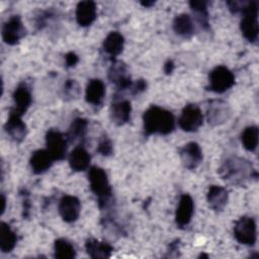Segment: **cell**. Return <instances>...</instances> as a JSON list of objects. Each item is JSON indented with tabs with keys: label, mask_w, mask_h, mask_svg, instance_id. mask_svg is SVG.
Listing matches in <instances>:
<instances>
[{
	"label": "cell",
	"mask_w": 259,
	"mask_h": 259,
	"mask_svg": "<svg viewBox=\"0 0 259 259\" xmlns=\"http://www.w3.org/2000/svg\"><path fill=\"white\" fill-rule=\"evenodd\" d=\"M219 174L223 180L234 184L243 186L249 180L257 179V171L252 164L241 157H231L227 159L219 169Z\"/></svg>",
	"instance_id": "obj_1"
},
{
	"label": "cell",
	"mask_w": 259,
	"mask_h": 259,
	"mask_svg": "<svg viewBox=\"0 0 259 259\" xmlns=\"http://www.w3.org/2000/svg\"><path fill=\"white\" fill-rule=\"evenodd\" d=\"M144 132L146 136L171 134L175 128L173 113L157 105H151L143 114Z\"/></svg>",
	"instance_id": "obj_2"
},
{
	"label": "cell",
	"mask_w": 259,
	"mask_h": 259,
	"mask_svg": "<svg viewBox=\"0 0 259 259\" xmlns=\"http://www.w3.org/2000/svg\"><path fill=\"white\" fill-rule=\"evenodd\" d=\"M88 181L91 191L97 198L99 208L103 209L107 207L112 196V189L105 170L98 166L90 167Z\"/></svg>",
	"instance_id": "obj_3"
},
{
	"label": "cell",
	"mask_w": 259,
	"mask_h": 259,
	"mask_svg": "<svg viewBox=\"0 0 259 259\" xmlns=\"http://www.w3.org/2000/svg\"><path fill=\"white\" fill-rule=\"evenodd\" d=\"M258 1H250L247 9L242 13L240 29L243 36L250 42H255L258 38Z\"/></svg>",
	"instance_id": "obj_4"
},
{
	"label": "cell",
	"mask_w": 259,
	"mask_h": 259,
	"mask_svg": "<svg viewBox=\"0 0 259 259\" xmlns=\"http://www.w3.org/2000/svg\"><path fill=\"white\" fill-rule=\"evenodd\" d=\"M234 85L235 76L226 66H217L209 72L207 90L215 93H224Z\"/></svg>",
	"instance_id": "obj_5"
},
{
	"label": "cell",
	"mask_w": 259,
	"mask_h": 259,
	"mask_svg": "<svg viewBox=\"0 0 259 259\" xmlns=\"http://www.w3.org/2000/svg\"><path fill=\"white\" fill-rule=\"evenodd\" d=\"M233 233L235 239L239 243L247 246H253L256 243L257 239L255 220L247 215L241 217L235 223Z\"/></svg>",
	"instance_id": "obj_6"
},
{
	"label": "cell",
	"mask_w": 259,
	"mask_h": 259,
	"mask_svg": "<svg viewBox=\"0 0 259 259\" xmlns=\"http://www.w3.org/2000/svg\"><path fill=\"white\" fill-rule=\"evenodd\" d=\"M67 137L60 131L51 128L46 134L47 151L52 155L55 161H62L67 154Z\"/></svg>",
	"instance_id": "obj_7"
},
{
	"label": "cell",
	"mask_w": 259,
	"mask_h": 259,
	"mask_svg": "<svg viewBox=\"0 0 259 259\" xmlns=\"http://www.w3.org/2000/svg\"><path fill=\"white\" fill-rule=\"evenodd\" d=\"M203 122V114L196 104H187L181 111L178 124L184 132H196Z\"/></svg>",
	"instance_id": "obj_8"
},
{
	"label": "cell",
	"mask_w": 259,
	"mask_h": 259,
	"mask_svg": "<svg viewBox=\"0 0 259 259\" xmlns=\"http://www.w3.org/2000/svg\"><path fill=\"white\" fill-rule=\"evenodd\" d=\"M108 79L115 85L118 92L131 90L133 86L132 78L127 72L126 66L119 61H114L108 69Z\"/></svg>",
	"instance_id": "obj_9"
},
{
	"label": "cell",
	"mask_w": 259,
	"mask_h": 259,
	"mask_svg": "<svg viewBox=\"0 0 259 259\" xmlns=\"http://www.w3.org/2000/svg\"><path fill=\"white\" fill-rule=\"evenodd\" d=\"M25 34V28L19 15H12L2 27V38L5 44L14 46Z\"/></svg>",
	"instance_id": "obj_10"
},
{
	"label": "cell",
	"mask_w": 259,
	"mask_h": 259,
	"mask_svg": "<svg viewBox=\"0 0 259 259\" xmlns=\"http://www.w3.org/2000/svg\"><path fill=\"white\" fill-rule=\"evenodd\" d=\"M179 157L183 166L188 170L196 169L203 158L200 146L195 142L187 143L182 148H180Z\"/></svg>",
	"instance_id": "obj_11"
},
{
	"label": "cell",
	"mask_w": 259,
	"mask_h": 259,
	"mask_svg": "<svg viewBox=\"0 0 259 259\" xmlns=\"http://www.w3.org/2000/svg\"><path fill=\"white\" fill-rule=\"evenodd\" d=\"M194 212V202L192 197L188 193H184L180 196L176 212L175 224L179 229H183L189 225Z\"/></svg>",
	"instance_id": "obj_12"
},
{
	"label": "cell",
	"mask_w": 259,
	"mask_h": 259,
	"mask_svg": "<svg viewBox=\"0 0 259 259\" xmlns=\"http://www.w3.org/2000/svg\"><path fill=\"white\" fill-rule=\"evenodd\" d=\"M81 211V203L78 197L64 195L59 202V212L66 223H74L78 220Z\"/></svg>",
	"instance_id": "obj_13"
},
{
	"label": "cell",
	"mask_w": 259,
	"mask_h": 259,
	"mask_svg": "<svg viewBox=\"0 0 259 259\" xmlns=\"http://www.w3.org/2000/svg\"><path fill=\"white\" fill-rule=\"evenodd\" d=\"M132 104L126 99H120L114 96L110 105L109 115L111 121L116 125H123L131 119Z\"/></svg>",
	"instance_id": "obj_14"
},
{
	"label": "cell",
	"mask_w": 259,
	"mask_h": 259,
	"mask_svg": "<svg viewBox=\"0 0 259 259\" xmlns=\"http://www.w3.org/2000/svg\"><path fill=\"white\" fill-rule=\"evenodd\" d=\"M22 115L10 110L9 116L4 124L6 134L16 143H21L27 134V127L21 118Z\"/></svg>",
	"instance_id": "obj_15"
},
{
	"label": "cell",
	"mask_w": 259,
	"mask_h": 259,
	"mask_svg": "<svg viewBox=\"0 0 259 259\" xmlns=\"http://www.w3.org/2000/svg\"><path fill=\"white\" fill-rule=\"evenodd\" d=\"M13 107L12 111L23 115L32 102V95L29 87L25 83H20L13 92Z\"/></svg>",
	"instance_id": "obj_16"
},
{
	"label": "cell",
	"mask_w": 259,
	"mask_h": 259,
	"mask_svg": "<svg viewBox=\"0 0 259 259\" xmlns=\"http://www.w3.org/2000/svg\"><path fill=\"white\" fill-rule=\"evenodd\" d=\"M97 16L96 4L93 1H81L76 7V20L80 26H89Z\"/></svg>",
	"instance_id": "obj_17"
},
{
	"label": "cell",
	"mask_w": 259,
	"mask_h": 259,
	"mask_svg": "<svg viewBox=\"0 0 259 259\" xmlns=\"http://www.w3.org/2000/svg\"><path fill=\"white\" fill-rule=\"evenodd\" d=\"M231 109L229 105L221 100H214L209 103L207 108V119L211 124H221L229 119Z\"/></svg>",
	"instance_id": "obj_18"
},
{
	"label": "cell",
	"mask_w": 259,
	"mask_h": 259,
	"mask_svg": "<svg viewBox=\"0 0 259 259\" xmlns=\"http://www.w3.org/2000/svg\"><path fill=\"white\" fill-rule=\"evenodd\" d=\"M206 199L209 207L212 210L217 212L222 211L228 203V199H229L228 190L223 186L211 185L208 188Z\"/></svg>",
	"instance_id": "obj_19"
},
{
	"label": "cell",
	"mask_w": 259,
	"mask_h": 259,
	"mask_svg": "<svg viewBox=\"0 0 259 259\" xmlns=\"http://www.w3.org/2000/svg\"><path fill=\"white\" fill-rule=\"evenodd\" d=\"M54 161V158L47 151V149L36 150L30 157L29 165L34 174H41L52 167Z\"/></svg>",
	"instance_id": "obj_20"
},
{
	"label": "cell",
	"mask_w": 259,
	"mask_h": 259,
	"mask_svg": "<svg viewBox=\"0 0 259 259\" xmlns=\"http://www.w3.org/2000/svg\"><path fill=\"white\" fill-rule=\"evenodd\" d=\"M105 95V86L104 83L100 79H91L89 80L86 91H85V99L87 103L98 106L102 103Z\"/></svg>",
	"instance_id": "obj_21"
},
{
	"label": "cell",
	"mask_w": 259,
	"mask_h": 259,
	"mask_svg": "<svg viewBox=\"0 0 259 259\" xmlns=\"http://www.w3.org/2000/svg\"><path fill=\"white\" fill-rule=\"evenodd\" d=\"M85 250L89 257L93 259L108 258L113 252V247L106 242H101L96 239L90 238L86 240Z\"/></svg>",
	"instance_id": "obj_22"
},
{
	"label": "cell",
	"mask_w": 259,
	"mask_h": 259,
	"mask_svg": "<svg viewBox=\"0 0 259 259\" xmlns=\"http://www.w3.org/2000/svg\"><path fill=\"white\" fill-rule=\"evenodd\" d=\"M90 154L82 146H77L69 155V165L75 172L86 170L90 165Z\"/></svg>",
	"instance_id": "obj_23"
},
{
	"label": "cell",
	"mask_w": 259,
	"mask_h": 259,
	"mask_svg": "<svg viewBox=\"0 0 259 259\" xmlns=\"http://www.w3.org/2000/svg\"><path fill=\"white\" fill-rule=\"evenodd\" d=\"M124 46V38L121 33L118 31H110L106 37L103 40L102 48L104 52L114 59L117 57L119 54H121Z\"/></svg>",
	"instance_id": "obj_24"
},
{
	"label": "cell",
	"mask_w": 259,
	"mask_h": 259,
	"mask_svg": "<svg viewBox=\"0 0 259 259\" xmlns=\"http://www.w3.org/2000/svg\"><path fill=\"white\" fill-rule=\"evenodd\" d=\"M87 127H88L87 119L83 117L75 118L72 121L69 127V131L66 135L67 140L71 143H79L82 146L87 134Z\"/></svg>",
	"instance_id": "obj_25"
},
{
	"label": "cell",
	"mask_w": 259,
	"mask_h": 259,
	"mask_svg": "<svg viewBox=\"0 0 259 259\" xmlns=\"http://www.w3.org/2000/svg\"><path fill=\"white\" fill-rule=\"evenodd\" d=\"M173 30L176 34L189 38L194 33V24L188 14L181 13L175 16L173 20Z\"/></svg>",
	"instance_id": "obj_26"
},
{
	"label": "cell",
	"mask_w": 259,
	"mask_h": 259,
	"mask_svg": "<svg viewBox=\"0 0 259 259\" xmlns=\"http://www.w3.org/2000/svg\"><path fill=\"white\" fill-rule=\"evenodd\" d=\"M17 243V235L9 225L2 222L0 224V249L3 253L11 252Z\"/></svg>",
	"instance_id": "obj_27"
},
{
	"label": "cell",
	"mask_w": 259,
	"mask_h": 259,
	"mask_svg": "<svg viewBox=\"0 0 259 259\" xmlns=\"http://www.w3.org/2000/svg\"><path fill=\"white\" fill-rule=\"evenodd\" d=\"M189 6L193 11L196 20L201 25L202 28L208 29L209 28V16L207 10V2L206 1H190Z\"/></svg>",
	"instance_id": "obj_28"
},
{
	"label": "cell",
	"mask_w": 259,
	"mask_h": 259,
	"mask_svg": "<svg viewBox=\"0 0 259 259\" xmlns=\"http://www.w3.org/2000/svg\"><path fill=\"white\" fill-rule=\"evenodd\" d=\"M54 256L58 259H73L76 257V250L68 240L57 239L54 244Z\"/></svg>",
	"instance_id": "obj_29"
},
{
	"label": "cell",
	"mask_w": 259,
	"mask_h": 259,
	"mask_svg": "<svg viewBox=\"0 0 259 259\" xmlns=\"http://www.w3.org/2000/svg\"><path fill=\"white\" fill-rule=\"evenodd\" d=\"M258 137L259 130L257 125H250L246 127L241 136L243 147L249 152H254L258 146Z\"/></svg>",
	"instance_id": "obj_30"
},
{
	"label": "cell",
	"mask_w": 259,
	"mask_h": 259,
	"mask_svg": "<svg viewBox=\"0 0 259 259\" xmlns=\"http://www.w3.org/2000/svg\"><path fill=\"white\" fill-rule=\"evenodd\" d=\"M63 92L67 100H73V99H77L80 96L81 89L76 80L68 79L64 84Z\"/></svg>",
	"instance_id": "obj_31"
},
{
	"label": "cell",
	"mask_w": 259,
	"mask_h": 259,
	"mask_svg": "<svg viewBox=\"0 0 259 259\" xmlns=\"http://www.w3.org/2000/svg\"><path fill=\"white\" fill-rule=\"evenodd\" d=\"M96 151L100 155H102L104 157H108V156L112 155V153H113L112 142H111V140L106 135L102 136L101 139L99 140V143H98Z\"/></svg>",
	"instance_id": "obj_32"
},
{
	"label": "cell",
	"mask_w": 259,
	"mask_h": 259,
	"mask_svg": "<svg viewBox=\"0 0 259 259\" xmlns=\"http://www.w3.org/2000/svg\"><path fill=\"white\" fill-rule=\"evenodd\" d=\"M20 195L22 197V215L23 218H28L29 213H30V207H31V203H30V198H29V192L26 189H22L20 191Z\"/></svg>",
	"instance_id": "obj_33"
},
{
	"label": "cell",
	"mask_w": 259,
	"mask_h": 259,
	"mask_svg": "<svg viewBox=\"0 0 259 259\" xmlns=\"http://www.w3.org/2000/svg\"><path fill=\"white\" fill-rule=\"evenodd\" d=\"M146 89H147V82L144 79H140V80H137L136 83H133V86L130 91L133 95H137L144 92Z\"/></svg>",
	"instance_id": "obj_34"
},
{
	"label": "cell",
	"mask_w": 259,
	"mask_h": 259,
	"mask_svg": "<svg viewBox=\"0 0 259 259\" xmlns=\"http://www.w3.org/2000/svg\"><path fill=\"white\" fill-rule=\"evenodd\" d=\"M78 62H79V57H78V55L76 53L69 52V53L66 54V56H65V63H66V66L68 68L74 67Z\"/></svg>",
	"instance_id": "obj_35"
},
{
	"label": "cell",
	"mask_w": 259,
	"mask_h": 259,
	"mask_svg": "<svg viewBox=\"0 0 259 259\" xmlns=\"http://www.w3.org/2000/svg\"><path fill=\"white\" fill-rule=\"evenodd\" d=\"M174 68H175V66H174L173 61H172V60H168V61L164 64V68H163V69H164L165 74L169 75V74H171V73L173 72Z\"/></svg>",
	"instance_id": "obj_36"
},
{
	"label": "cell",
	"mask_w": 259,
	"mask_h": 259,
	"mask_svg": "<svg viewBox=\"0 0 259 259\" xmlns=\"http://www.w3.org/2000/svg\"><path fill=\"white\" fill-rule=\"evenodd\" d=\"M176 251H179V240H175V241L171 242L169 245V248H168V252L170 253V256L173 252H176Z\"/></svg>",
	"instance_id": "obj_37"
},
{
	"label": "cell",
	"mask_w": 259,
	"mask_h": 259,
	"mask_svg": "<svg viewBox=\"0 0 259 259\" xmlns=\"http://www.w3.org/2000/svg\"><path fill=\"white\" fill-rule=\"evenodd\" d=\"M141 4L144 6V7H151L155 4V1H142Z\"/></svg>",
	"instance_id": "obj_38"
},
{
	"label": "cell",
	"mask_w": 259,
	"mask_h": 259,
	"mask_svg": "<svg viewBox=\"0 0 259 259\" xmlns=\"http://www.w3.org/2000/svg\"><path fill=\"white\" fill-rule=\"evenodd\" d=\"M1 202H2L1 213H3V212H4V210H5V204H6V199H5V196H4V194H3V193H2V195H1Z\"/></svg>",
	"instance_id": "obj_39"
},
{
	"label": "cell",
	"mask_w": 259,
	"mask_h": 259,
	"mask_svg": "<svg viewBox=\"0 0 259 259\" xmlns=\"http://www.w3.org/2000/svg\"><path fill=\"white\" fill-rule=\"evenodd\" d=\"M202 257L208 258V255H206V254H200V255H199V258H202Z\"/></svg>",
	"instance_id": "obj_40"
}]
</instances>
